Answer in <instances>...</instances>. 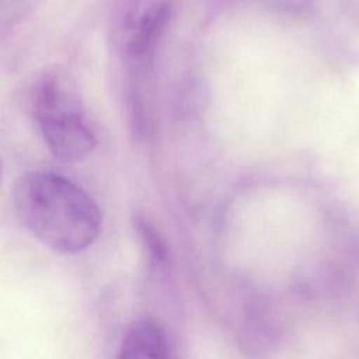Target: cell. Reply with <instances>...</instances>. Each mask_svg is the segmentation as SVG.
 Masks as SVG:
<instances>
[{"label":"cell","instance_id":"1","mask_svg":"<svg viewBox=\"0 0 359 359\" xmlns=\"http://www.w3.org/2000/svg\"><path fill=\"white\" fill-rule=\"evenodd\" d=\"M13 203L21 224L56 252H81L101 233L102 213L97 202L57 172L22 175L14 185Z\"/></svg>","mask_w":359,"mask_h":359},{"label":"cell","instance_id":"2","mask_svg":"<svg viewBox=\"0 0 359 359\" xmlns=\"http://www.w3.org/2000/svg\"><path fill=\"white\" fill-rule=\"evenodd\" d=\"M35 118L49 151L59 160L76 163L95 147L84 105L73 80L62 72L46 73L34 98Z\"/></svg>","mask_w":359,"mask_h":359},{"label":"cell","instance_id":"5","mask_svg":"<svg viewBox=\"0 0 359 359\" xmlns=\"http://www.w3.org/2000/svg\"><path fill=\"white\" fill-rule=\"evenodd\" d=\"M133 229L149 261L156 266L165 265L170 258V250L158 227L144 215L136 213L133 216Z\"/></svg>","mask_w":359,"mask_h":359},{"label":"cell","instance_id":"4","mask_svg":"<svg viewBox=\"0 0 359 359\" xmlns=\"http://www.w3.org/2000/svg\"><path fill=\"white\" fill-rule=\"evenodd\" d=\"M114 359H171L164 327L153 317L136 320L125 332Z\"/></svg>","mask_w":359,"mask_h":359},{"label":"cell","instance_id":"3","mask_svg":"<svg viewBox=\"0 0 359 359\" xmlns=\"http://www.w3.org/2000/svg\"><path fill=\"white\" fill-rule=\"evenodd\" d=\"M171 0H132L121 14L115 39L118 49L139 87L151 72L156 48L171 20Z\"/></svg>","mask_w":359,"mask_h":359}]
</instances>
